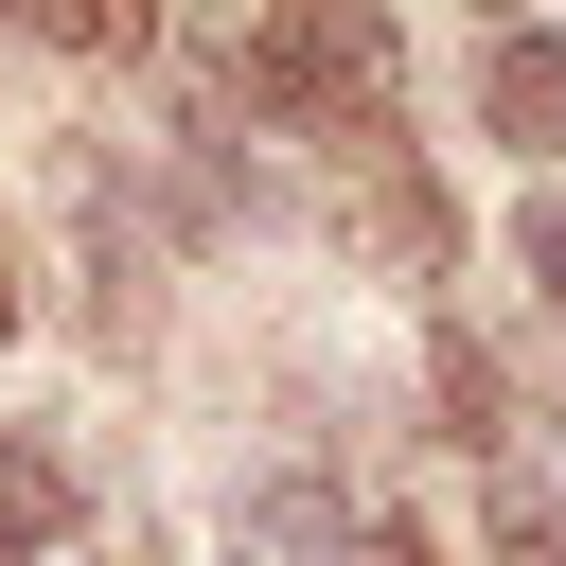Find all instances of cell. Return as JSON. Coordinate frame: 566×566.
Returning a JSON list of instances; mask_svg holds the SVG:
<instances>
[{"label": "cell", "mask_w": 566, "mask_h": 566, "mask_svg": "<svg viewBox=\"0 0 566 566\" xmlns=\"http://www.w3.org/2000/svg\"><path fill=\"white\" fill-rule=\"evenodd\" d=\"M478 124L513 159H566V35H495L478 53Z\"/></svg>", "instance_id": "1"}, {"label": "cell", "mask_w": 566, "mask_h": 566, "mask_svg": "<svg viewBox=\"0 0 566 566\" xmlns=\"http://www.w3.org/2000/svg\"><path fill=\"white\" fill-rule=\"evenodd\" d=\"M336 548H354V513L318 478H248L230 495V566H336Z\"/></svg>", "instance_id": "2"}, {"label": "cell", "mask_w": 566, "mask_h": 566, "mask_svg": "<svg viewBox=\"0 0 566 566\" xmlns=\"http://www.w3.org/2000/svg\"><path fill=\"white\" fill-rule=\"evenodd\" d=\"M71 548V460L35 424H0V566H53Z\"/></svg>", "instance_id": "3"}, {"label": "cell", "mask_w": 566, "mask_h": 566, "mask_svg": "<svg viewBox=\"0 0 566 566\" xmlns=\"http://www.w3.org/2000/svg\"><path fill=\"white\" fill-rule=\"evenodd\" d=\"M424 389H442V442H495V354L478 336H424Z\"/></svg>", "instance_id": "4"}, {"label": "cell", "mask_w": 566, "mask_h": 566, "mask_svg": "<svg viewBox=\"0 0 566 566\" xmlns=\"http://www.w3.org/2000/svg\"><path fill=\"white\" fill-rule=\"evenodd\" d=\"M495 566H566V513H548L531 460H495Z\"/></svg>", "instance_id": "5"}, {"label": "cell", "mask_w": 566, "mask_h": 566, "mask_svg": "<svg viewBox=\"0 0 566 566\" xmlns=\"http://www.w3.org/2000/svg\"><path fill=\"white\" fill-rule=\"evenodd\" d=\"M513 265H531V283H548V301H566V195H548V212H531V230H513Z\"/></svg>", "instance_id": "6"}, {"label": "cell", "mask_w": 566, "mask_h": 566, "mask_svg": "<svg viewBox=\"0 0 566 566\" xmlns=\"http://www.w3.org/2000/svg\"><path fill=\"white\" fill-rule=\"evenodd\" d=\"M336 566H442V548H424V531H354Z\"/></svg>", "instance_id": "7"}, {"label": "cell", "mask_w": 566, "mask_h": 566, "mask_svg": "<svg viewBox=\"0 0 566 566\" xmlns=\"http://www.w3.org/2000/svg\"><path fill=\"white\" fill-rule=\"evenodd\" d=\"M0 318H18V265H0Z\"/></svg>", "instance_id": "8"}]
</instances>
